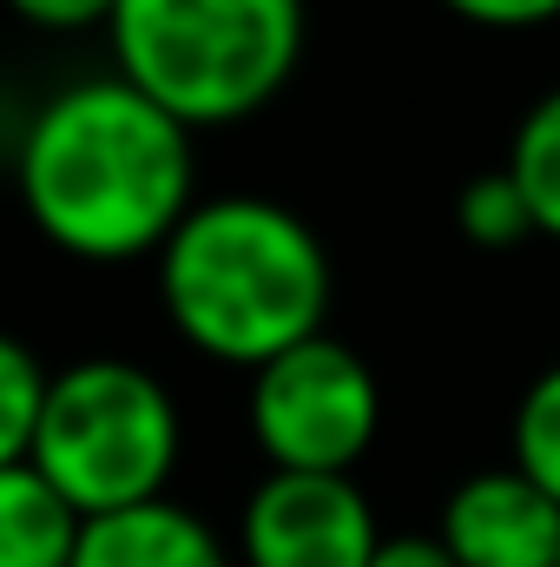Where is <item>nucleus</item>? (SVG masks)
Returning a JSON list of instances; mask_svg holds the SVG:
<instances>
[{"label": "nucleus", "instance_id": "1", "mask_svg": "<svg viewBox=\"0 0 560 567\" xmlns=\"http://www.w3.org/2000/svg\"><path fill=\"white\" fill-rule=\"evenodd\" d=\"M20 205L80 265L158 258L198 205V145L120 73L60 86L20 133Z\"/></svg>", "mask_w": 560, "mask_h": 567}, {"label": "nucleus", "instance_id": "2", "mask_svg": "<svg viewBox=\"0 0 560 567\" xmlns=\"http://www.w3.org/2000/svg\"><path fill=\"white\" fill-rule=\"evenodd\" d=\"M158 303L198 357L265 370L271 357L323 337L330 251L278 198H198L158 251Z\"/></svg>", "mask_w": 560, "mask_h": 567}, {"label": "nucleus", "instance_id": "3", "mask_svg": "<svg viewBox=\"0 0 560 567\" xmlns=\"http://www.w3.org/2000/svg\"><path fill=\"white\" fill-rule=\"evenodd\" d=\"M303 0H120L113 73L178 126H231L271 106L303 60Z\"/></svg>", "mask_w": 560, "mask_h": 567}, {"label": "nucleus", "instance_id": "4", "mask_svg": "<svg viewBox=\"0 0 560 567\" xmlns=\"http://www.w3.org/2000/svg\"><path fill=\"white\" fill-rule=\"evenodd\" d=\"M185 423L172 390L133 357H80L46 377L27 462L80 508V522L165 502Z\"/></svg>", "mask_w": 560, "mask_h": 567}, {"label": "nucleus", "instance_id": "5", "mask_svg": "<svg viewBox=\"0 0 560 567\" xmlns=\"http://www.w3.org/2000/svg\"><path fill=\"white\" fill-rule=\"evenodd\" d=\"M251 442L290 475H356L383 429V383L343 337H310L251 370Z\"/></svg>", "mask_w": 560, "mask_h": 567}, {"label": "nucleus", "instance_id": "6", "mask_svg": "<svg viewBox=\"0 0 560 567\" xmlns=\"http://www.w3.org/2000/svg\"><path fill=\"white\" fill-rule=\"evenodd\" d=\"M383 548L376 508L356 475H290L271 468L238 515L245 567H370Z\"/></svg>", "mask_w": 560, "mask_h": 567}, {"label": "nucleus", "instance_id": "7", "mask_svg": "<svg viewBox=\"0 0 560 567\" xmlns=\"http://www.w3.org/2000/svg\"><path fill=\"white\" fill-rule=\"evenodd\" d=\"M435 535L455 567H560V502L541 495L515 462L475 468L448 488Z\"/></svg>", "mask_w": 560, "mask_h": 567}, {"label": "nucleus", "instance_id": "8", "mask_svg": "<svg viewBox=\"0 0 560 567\" xmlns=\"http://www.w3.org/2000/svg\"><path fill=\"white\" fill-rule=\"evenodd\" d=\"M73 567H238L231 548L218 542V528L205 515H191L185 502H145L126 515H100L80 535Z\"/></svg>", "mask_w": 560, "mask_h": 567}, {"label": "nucleus", "instance_id": "9", "mask_svg": "<svg viewBox=\"0 0 560 567\" xmlns=\"http://www.w3.org/2000/svg\"><path fill=\"white\" fill-rule=\"evenodd\" d=\"M80 535V508L33 462L0 468V567H73Z\"/></svg>", "mask_w": 560, "mask_h": 567}, {"label": "nucleus", "instance_id": "10", "mask_svg": "<svg viewBox=\"0 0 560 567\" xmlns=\"http://www.w3.org/2000/svg\"><path fill=\"white\" fill-rule=\"evenodd\" d=\"M501 165L515 172V185H521V198H528V212H535V231L560 245V86H548V93L521 113L515 145H508Z\"/></svg>", "mask_w": 560, "mask_h": 567}, {"label": "nucleus", "instance_id": "11", "mask_svg": "<svg viewBox=\"0 0 560 567\" xmlns=\"http://www.w3.org/2000/svg\"><path fill=\"white\" fill-rule=\"evenodd\" d=\"M455 225H462V238L481 245V251H515V245L541 238V231H535V212H528V198H521V185H515L508 165H488V172H475V178L455 192Z\"/></svg>", "mask_w": 560, "mask_h": 567}, {"label": "nucleus", "instance_id": "12", "mask_svg": "<svg viewBox=\"0 0 560 567\" xmlns=\"http://www.w3.org/2000/svg\"><path fill=\"white\" fill-rule=\"evenodd\" d=\"M515 468L560 502V363H548L515 403Z\"/></svg>", "mask_w": 560, "mask_h": 567}, {"label": "nucleus", "instance_id": "13", "mask_svg": "<svg viewBox=\"0 0 560 567\" xmlns=\"http://www.w3.org/2000/svg\"><path fill=\"white\" fill-rule=\"evenodd\" d=\"M46 377L53 370H40V357L13 330H0V468L27 462L33 429H40V403H46Z\"/></svg>", "mask_w": 560, "mask_h": 567}, {"label": "nucleus", "instance_id": "14", "mask_svg": "<svg viewBox=\"0 0 560 567\" xmlns=\"http://www.w3.org/2000/svg\"><path fill=\"white\" fill-rule=\"evenodd\" d=\"M120 0H7L13 20L40 27V33H86V27H113Z\"/></svg>", "mask_w": 560, "mask_h": 567}, {"label": "nucleus", "instance_id": "15", "mask_svg": "<svg viewBox=\"0 0 560 567\" xmlns=\"http://www.w3.org/2000/svg\"><path fill=\"white\" fill-rule=\"evenodd\" d=\"M455 20H475V27H501V33H521V27H548L560 20V0H442Z\"/></svg>", "mask_w": 560, "mask_h": 567}, {"label": "nucleus", "instance_id": "16", "mask_svg": "<svg viewBox=\"0 0 560 567\" xmlns=\"http://www.w3.org/2000/svg\"><path fill=\"white\" fill-rule=\"evenodd\" d=\"M370 567H455V555L442 548V535L409 528V535H383V548L370 555Z\"/></svg>", "mask_w": 560, "mask_h": 567}]
</instances>
